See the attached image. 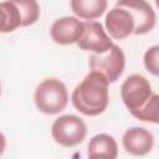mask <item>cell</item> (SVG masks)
<instances>
[{
	"mask_svg": "<svg viewBox=\"0 0 159 159\" xmlns=\"http://www.w3.org/2000/svg\"><path fill=\"white\" fill-rule=\"evenodd\" d=\"M159 97L157 93H153L148 104L139 111L134 117L142 122H152L154 124H157L159 122Z\"/></svg>",
	"mask_w": 159,
	"mask_h": 159,
	"instance_id": "9a60e30c",
	"label": "cell"
},
{
	"mask_svg": "<svg viewBox=\"0 0 159 159\" xmlns=\"http://www.w3.org/2000/svg\"><path fill=\"white\" fill-rule=\"evenodd\" d=\"M83 31V21L75 16H65L57 19L50 29V35L53 42L58 45L77 43Z\"/></svg>",
	"mask_w": 159,
	"mask_h": 159,
	"instance_id": "ba28073f",
	"label": "cell"
},
{
	"mask_svg": "<svg viewBox=\"0 0 159 159\" xmlns=\"http://www.w3.org/2000/svg\"><path fill=\"white\" fill-rule=\"evenodd\" d=\"M118 155V145L116 139L106 133L94 135L88 143L89 158H109L114 159Z\"/></svg>",
	"mask_w": 159,
	"mask_h": 159,
	"instance_id": "8fae6325",
	"label": "cell"
},
{
	"mask_svg": "<svg viewBox=\"0 0 159 159\" xmlns=\"http://www.w3.org/2000/svg\"><path fill=\"white\" fill-rule=\"evenodd\" d=\"M0 94H1V84H0Z\"/></svg>",
	"mask_w": 159,
	"mask_h": 159,
	"instance_id": "ac0fdd59",
	"label": "cell"
},
{
	"mask_svg": "<svg viewBox=\"0 0 159 159\" xmlns=\"http://www.w3.org/2000/svg\"><path fill=\"white\" fill-rule=\"evenodd\" d=\"M116 6L124 7L130 12L134 21V35L148 34L155 26V11L145 0H118Z\"/></svg>",
	"mask_w": 159,
	"mask_h": 159,
	"instance_id": "8992f818",
	"label": "cell"
},
{
	"mask_svg": "<svg viewBox=\"0 0 159 159\" xmlns=\"http://www.w3.org/2000/svg\"><path fill=\"white\" fill-rule=\"evenodd\" d=\"M5 147H6V139H5L4 134H2V133H0V155L4 153Z\"/></svg>",
	"mask_w": 159,
	"mask_h": 159,
	"instance_id": "e0dca14e",
	"label": "cell"
},
{
	"mask_svg": "<svg viewBox=\"0 0 159 159\" xmlns=\"http://www.w3.org/2000/svg\"><path fill=\"white\" fill-rule=\"evenodd\" d=\"M152 94L153 89L149 81L144 76L137 73L127 77L120 87L123 103L129 109L133 117L148 104Z\"/></svg>",
	"mask_w": 159,
	"mask_h": 159,
	"instance_id": "3957f363",
	"label": "cell"
},
{
	"mask_svg": "<svg viewBox=\"0 0 159 159\" xmlns=\"http://www.w3.org/2000/svg\"><path fill=\"white\" fill-rule=\"evenodd\" d=\"M34 99L40 112L45 114H57L66 108L68 92L62 81L46 78L36 87Z\"/></svg>",
	"mask_w": 159,
	"mask_h": 159,
	"instance_id": "7a4b0ae2",
	"label": "cell"
},
{
	"mask_svg": "<svg viewBox=\"0 0 159 159\" xmlns=\"http://www.w3.org/2000/svg\"><path fill=\"white\" fill-rule=\"evenodd\" d=\"M107 0H71V10L84 20L101 17L107 10Z\"/></svg>",
	"mask_w": 159,
	"mask_h": 159,
	"instance_id": "7c38bea8",
	"label": "cell"
},
{
	"mask_svg": "<svg viewBox=\"0 0 159 159\" xmlns=\"http://www.w3.org/2000/svg\"><path fill=\"white\" fill-rule=\"evenodd\" d=\"M122 143L127 153L140 157L148 154L152 150L154 144V138L148 129L140 127H133L124 132L122 137Z\"/></svg>",
	"mask_w": 159,
	"mask_h": 159,
	"instance_id": "30bf717a",
	"label": "cell"
},
{
	"mask_svg": "<svg viewBox=\"0 0 159 159\" xmlns=\"http://www.w3.org/2000/svg\"><path fill=\"white\" fill-rule=\"evenodd\" d=\"M87 134V125L75 114L58 117L51 127V135L55 142L62 147L71 148L83 142Z\"/></svg>",
	"mask_w": 159,
	"mask_h": 159,
	"instance_id": "277c9868",
	"label": "cell"
},
{
	"mask_svg": "<svg viewBox=\"0 0 159 159\" xmlns=\"http://www.w3.org/2000/svg\"><path fill=\"white\" fill-rule=\"evenodd\" d=\"M144 66L154 76L159 75V46L154 45L144 53Z\"/></svg>",
	"mask_w": 159,
	"mask_h": 159,
	"instance_id": "2e32d148",
	"label": "cell"
},
{
	"mask_svg": "<svg viewBox=\"0 0 159 159\" xmlns=\"http://www.w3.org/2000/svg\"><path fill=\"white\" fill-rule=\"evenodd\" d=\"M108 84L103 75L91 71L72 92L71 99L75 108L89 117L103 113L109 101Z\"/></svg>",
	"mask_w": 159,
	"mask_h": 159,
	"instance_id": "6da1fadb",
	"label": "cell"
},
{
	"mask_svg": "<svg viewBox=\"0 0 159 159\" xmlns=\"http://www.w3.org/2000/svg\"><path fill=\"white\" fill-rule=\"evenodd\" d=\"M19 10L21 16V27L35 24L40 17V5L37 0H10Z\"/></svg>",
	"mask_w": 159,
	"mask_h": 159,
	"instance_id": "5bb4252c",
	"label": "cell"
},
{
	"mask_svg": "<svg viewBox=\"0 0 159 159\" xmlns=\"http://www.w3.org/2000/svg\"><path fill=\"white\" fill-rule=\"evenodd\" d=\"M125 66V56L118 45H112L106 52L92 53L89 56L91 71L99 72L106 77L108 83H114L123 73Z\"/></svg>",
	"mask_w": 159,
	"mask_h": 159,
	"instance_id": "5b68a950",
	"label": "cell"
},
{
	"mask_svg": "<svg viewBox=\"0 0 159 159\" xmlns=\"http://www.w3.org/2000/svg\"><path fill=\"white\" fill-rule=\"evenodd\" d=\"M77 45L83 51H92L93 53L106 52L113 45L111 37L106 34L103 26L98 21H83V31L77 41Z\"/></svg>",
	"mask_w": 159,
	"mask_h": 159,
	"instance_id": "52a82bcc",
	"label": "cell"
},
{
	"mask_svg": "<svg viewBox=\"0 0 159 159\" xmlns=\"http://www.w3.org/2000/svg\"><path fill=\"white\" fill-rule=\"evenodd\" d=\"M104 24L109 36L116 40H124L134 31V21L130 12L120 6H114L107 12Z\"/></svg>",
	"mask_w": 159,
	"mask_h": 159,
	"instance_id": "9c48e42d",
	"label": "cell"
},
{
	"mask_svg": "<svg viewBox=\"0 0 159 159\" xmlns=\"http://www.w3.org/2000/svg\"><path fill=\"white\" fill-rule=\"evenodd\" d=\"M21 27V16L17 7L10 1L0 2V32H11Z\"/></svg>",
	"mask_w": 159,
	"mask_h": 159,
	"instance_id": "4fadbf2b",
	"label": "cell"
}]
</instances>
